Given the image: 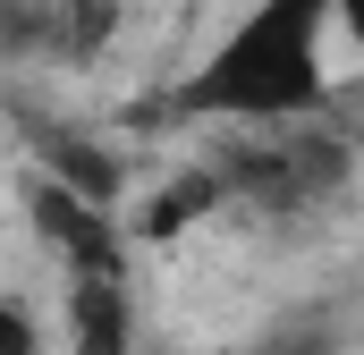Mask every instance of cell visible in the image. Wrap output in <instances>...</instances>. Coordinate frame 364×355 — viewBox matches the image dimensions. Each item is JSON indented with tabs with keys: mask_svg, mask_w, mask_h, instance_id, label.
Listing matches in <instances>:
<instances>
[{
	"mask_svg": "<svg viewBox=\"0 0 364 355\" xmlns=\"http://www.w3.org/2000/svg\"><path fill=\"white\" fill-rule=\"evenodd\" d=\"M68 355H136V296L102 254L68 271Z\"/></svg>",
	"mask_w": 364,
	"mask_h": 355,
	"instance_id": "obj_2",
	"label": "cell"
},
{
	"mask_svg": "<svg viewBox=\"0 0 364 355\" xmlns=\"http://www.w3.org/2000/svg\"><path fill=\"white\" fill-rule=\"evenodd\" d=\"M339 0H255L178 85V110L237 127H296L331 102Z\"/></svg>",
	"mask_w": 364,
	"mask_h": 355,
	"instance_id": "obj_1",
	"label": "cell"
}]
</instances>
